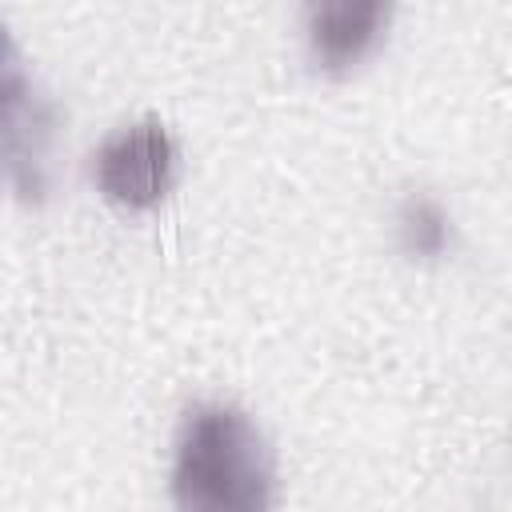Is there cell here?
<instances>
[{
  "mask_svg": "<svg viewBox=\"0 0 512 512\" xmlns=\"http://www.w3.org/2000/svg\"><path fill=\"white\" fill-rule=\"evenodd\" d=\"M168 492L176 512H272L276 460L260 424L232 400L188 404L172 440Z\"/></svg>",
  "mask_w": 512,
  "mask_h": 512,
  "instance_id": "6da1fadb",
  "label": "cell"
},
{
  "mask_svg": "<svg viewBox=\"0 0 512 512\" xmlns=\"http://www.w3.org/2000/svg\"><path fill=\"white\" fill-rule=\"evenodd\" d=\"M180 176V144L160 116H140L112 128L92 152L96 192L124 212H152L168 200Z\"/></svg>",
  "mask_w": 512,
  "mask_h": 512,
  "instance_id": "7a4b0ae2",
  "label": "cell"
},
{
  "mask_svg": "<svg viewBox=\"0 0 512 512\" xmlns=\"http://www.w3.org/2000/svg\"><path fill=\"white\" fill-rule=\"evenodd\" d=\"M0 132H4V176L24 204H40L52 184V144L60 112L40 80L20 64L12 40H4L0 64Z\"/></svg>",
  "mask_w": 512,
  "mask_h": 512,
  "instance_id": "3957f363",
  "label": "cell"
},
{
  "mask_svg": "<svg viewBox=\"0 0 512 512\" xmlns=\"http://www.w3.org/2000/svg\"><path fill=\"white\" fill-rule=\"evenodd\" d=\"M392 20L384 0H312L304 4V44L312 68L328 76L352 72L364 56L376 52Z\"/></svg>",
  "mask_w": 512,
  "mask_h": 512,
  "instance_id": "277c9868",
  "label": "cell"
},
{
  "mask_svg": "<svg viewBox=\"0 0 512 512\" xmlns=\"http://www.w3.org/2000/svg\"><path fill=\"white\" fill-rule=\"evenodd\" d=\"M396 244L408 260H420V264H436V260L452 256L456 224H452L448 204L428 188L408 192L396 204Z\"/></svg>",
  "mask_w": 512,
  "mask_h": 512,
  "instance_id": "5b68a950",
  "label": "cell"
}]
</instances>
